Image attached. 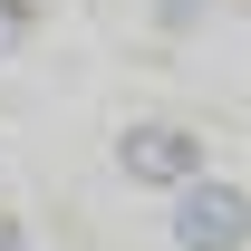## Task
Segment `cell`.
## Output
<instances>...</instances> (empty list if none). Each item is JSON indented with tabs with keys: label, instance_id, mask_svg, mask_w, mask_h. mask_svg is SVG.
<instances>
[{
	"label": "cell",
	"instance_id": "cell-3",
	"mask_svg": "<svg viewBox=\"0 0 251 251\" xmlns=\"http://www.w3.org/2000/svg\"><path fill=\"white\" fill-rule=\"evenodd\" d=\"M29 20H39L29 0H0V58H20V49H29Z\"/></svg>",
	"mask_w": 251,
	"mask_h": 251
},
{
	"label": "cell",
	"instance_id": "cell-4",
	"mask_svg": "<svg viewBox=\"0 0 251 251\" xmlns=\"http://www.w3.org/2000/svg\"><path fill=\"white\" fill-rule=\"evenodd\" d=\"M0 251H29V242H20V222H10V213H0Z\"/></svg>",
	"mask_w": 251,
	"mask_h": 251
},
{
	"label": "cell",
	"instance_id": "cell-2",
	"mask_svg": "<svg viewBox=\"0 0 251 251\" xmlns=\"http://www.w3.org/2000/svg\"><path fill=\"white\" fill-rule=\"evenodd\" d=\"M174 242H184V251H242L251 242V193L193 174V184L174 193Z\"/></svg>",
	"mask_w": 251,
	"mask_h": 251
},
{
	"label": "cell",
	"instance_id": "cell-1",
	"mask_svg": "<svg viewBox=\"0 0 251 251\" xmlns=\"http://www.w3.org/2000/svg\"><path fill=\"white\" fill-rule=\"evenodd\" d=\"M116 174H126V184L184 193L193 174H203V135H193V126H164V116H135V126L116 135Z\"/></svg>",
	"mask_w": 251,
	"mask_h": 251
}]
</instances>
